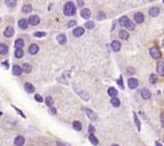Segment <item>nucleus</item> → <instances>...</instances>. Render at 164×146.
<instances>
[{"instance_id": "20", "label": "nucleus", "mask_w": 164, "mask_h": 146, "mask_svg": "<svg viewBox=\"0 0 164 146\" xmlns=\"http://www.w3.org/2000/svg\"><path fill=\"white\" fill-rule=\"evenodd\" d=\"M56 39H57V41H58V43H59L60 45H64V44L67 43V36H66L65 34H63V33L57 35Z\"/></svg>"}, {"instance_id": "12", "label": "nucleus", "mask_w": 164, "mask_h": 146, "mask_svg": "<svg viewBox=\"0 0 164 146\" xmlns=\"http://www.w3.org/2000/svg\"><path fill=\"white\" fill-rule=\"evenodd\" d=\"M84 33H85V30H84V28H82V27H78V28L74 29V31H73V35L76 37L82 36Z\"/></svg>"}, {"instance_id": "7", "label": "nucleus", "mask_w": 164, "mask_h": 146, "mask_svg": "<svg viewBox=\"0 0 164 146\" xmlns=\"http://www.w3.org/2000/svg\"><path fill=\"white\" fill-rule=\"evenodd\" d=\"M111 48L113 49V51L118 52V51H120V49L122 48V44L119 42L118 40H114L113 42L111 43Z\"/></svg>"}, {"instance_id": "29", "label": "nucleus", "mask_w": 164, "mask_h": 146, "mask_svg": "<svg viewBox=\"0 0 164 146\" xmlns=\"http://www.w3.org/2000/svg\"><path fill=\"white\" fill-rule=\"evenodd\" d=\"M72 126L76 131H81L82 130V123L78 121H74L72 123Z\"/></svg>"}, {"instance_id": "28", "label": "nucleus", "mask_w": 164, "mask_h": 146, "mask_svg": "<svg viewBox=\"0 0 164 146\" xmlns=\"http://www.w3.org/2000/svg\"><path fill=\"white\" fill-rule=\"evenodd\" d=\"M22 68H23V71L25 73H30L32 70V67H31L30 64H27V63H25L24 65H23Z\"/></svg>"}, {"instance_id": "33", "label": "nucleus", "mask_w": 164, "mask_h": 146, "mask_svg": "<svg viewBox=\"0 0 164 146\" xmlns=\"http://www.w3.org/2000/svg\"><path fill=\"white\" fill-rule=\"evenodd\" d=\"M5 3L10 8H13L16 6V0H5Z\"/></svg>"}, {"instance_id": "5", "label": "nucleus", "mask_w": 164, "mask_h": 146, "mask_svg": "<svg viewBox=\"0 0 164 146\" xmlns=\"http://www.w3.org/2000/svg\"><path fill=\"white\" fill-rule=\"evenodd\" d=\"M138 85H139V81L137 79H135V78H130V79H128V86H129L130 89H135V88H137Z\"/></svg>"}, {"instance_id": "54", "label": "nucleus", "mask_w": 164, "mask_h": 146, "mask_svg": "<svg viewBox=\"0 0 164 146\" xmlns=\"http://www.w3.org/2000/svg\"><path fill=\"white\" fill-rule=\"evenodd\" d=\"M163 141H164V138H163Z\"/></svg>"}, {"instance_id": "41", "label": "nucleus", "mask_w": 164, "mask_h": 146, "mask_svg": "<svg viewBox=\"0 0 164 146\" xmlns=\"http://www.w3.org/2000/svg\"><path fill=\"white\" fill-rule=\"evenodd\" d=\"M34 99H35V101L38 102V103H43V102H44V99H43V97L40 94H35Z\"/></svg>"}, {"instance_id": "32", "label": "nucleus", "mask_w": 164, "mask_h": 146, "mask_svg": "<svg viewBox=\"0 0 164 146\" xmlns=\"http://www.w3.org/2000/svg\"><path fill=\"white\" fill-rule=\"evenodd\" d=\"M14 55H15V57H16V58L20 59V58H22V57L24 56V51L22 50V49H16Z\"/></svg>"}, {"instance_id": "14", "label": "nucleus", "mask_w": 164, "mask_h": 146, "mask_svg": "<svg viewBox=\"0 0 164 146\" xmlns=\"http://www.w3.org/2000/svg\"><path fill=\"white\" fill-rule=\"evenodd\" d=\"M149 15H151L152 17H158L159 15V9L157 7H153L149 10Z\"/></svg>"}, {"instance_id": "44", "label": "nucleus", "mask_w": 164, "mask_h": 146, "mask_svg": "<svg viewBox=\"0 0 164 146\" xmlns=\"http://www.w3.org/2000/svg\"><path fill=\"white\" fill-rule=\"evenodd\" d=\"M76 21L75 20H71V21H69L68 22V24H67V27L68 28H72V27H74V26H76Z\"/></svg>"}, {"instance_id": "6", "label": "nucleus", "mask_w": 164, "mask_h": 146, "mask_svg": "<svg viewBox=\"0 0 164 146\" xmlns=\"http://www.w3.org/2000/svg\"><path fill=\"white\" fill-rule=\"evenodd\" d=\"M29 23L31 26H37L40 23V18L38 15H31V17L29 18Z\"/></svg>"}, {"instance_id": "56", "label": "nucleus", "mask_w": 164, "mask_h": 146, "mask_svg": "<svg viewBox=\"0 0 164 146\" xmlns=\"http://www.w3.org/2000/svg\"><path fill=\"white\" fill-rule=\"evenodd\" d=\"M163 62H164V59H163Z\"/></svg>"}, {"instance_id": "39", "label": "nucleus", "mask_w": 164, "mask_h": 146, "mask_svg": "<svg viewBox=\"0 0 164 146\" xmlns=\"http://www.w3.org/2000/svg\"><path fill=\"white\" fill-rule=\"evenodd\" d=\"M105 13L103 12H99L97 14V19L98 20H103V19H105Z\"/></svg>"}, {"instance_id": "42", "label": "nucleus", "mask_w": 164, "mask_h": 146, "mask_svg": "<svg viewBox=\"0 0 164 146\" xmlns=\"http://www.w3.org/2000/svg\"><path fill=\"white\" fill-rule=\"evenodd\" d=\"M12 107H13V109L15 110V111H16V112H17V113H18L19 115L21 116V117H22V118H24V119H26V116H25L24 114H23V112H22V111H21V110H20V109H18V108H17V107H16V106H14V105H12Z\"/></svg>"}, {"instance_id": "19", "label": "nucleus", "mask_w": 164, "mask_h": 146, "mask_svg": "<svg viewBox=\"0 0 164 146\" xmlns=\"http://www.w3.org/2000/svg\"><path fill=\"white\" fill-rule=\"evenodd\" d=\"M14 34V30L12 27H7V29L4 31V36L12 37Z\"/></svg>"}, {"instance_id": "2", "label": "nucleus", "mask_w": 164, "mask_h": 146, "mask_svg": "<svg viewBox=\"0 0 164 146\" xmlns=\"http://www.w3.org/2000/svg\"><path fill=\"white\" fill-rule=\"evenodd\" d=\"M150 55L155 60H158V59L161 58V52H160L159 49L156 46H154L150 49Z\"/></svg>"}, {"instance_id": "22", "label": "nucleus", "mask_w": 164, "mask_h": 146, "mask_svg": "<svg viewBox=\"0 0 164 146\" xmlns=\"http://www.w3.org/2000/svg\"><path fill=\"white\" fill-rule=\"evenodd\" d=\"M8 51H9V47L6 44H1L0 45V53H1V55L7 54Z\"/></svg>"}, {"instance_id": "8", "label": "nucleus", "mask_w": 164, "mask_h": 146, "mask_svg": "<svg viewBox=\"0 0 164 146\" xmlns=\"http://www.w3.org/2000/svg\"><path fill=\"white\" fill-rule=\"evenodd\" d=\"M157 71L159 76L164 77V62H158L157 66Z\"/></svg>"}, {"instance_id": "50", "label": "nucleus", "mask_w": 164, "mask_h": 146, "mask_svg": "<svg viewBox=\"0 0 164 146\" xmlns=\"http://www.w3.org/2000/svg\"><path fill=\"white\" fill-rule=\"evenodd\" d=\"M155 145H156V146H163L162 144H160L158 141H155Z\"/></svg>"}, {"instance_id": "31", "label": "nucleus", "mask_w": 164, "mask_h": 146, "mask_svg": "<svg viewBox=\"0 0 164 146\" xmlns=\"http://www.w3.org/2000/svg\"><path fill=\"white\" fill-rule=\"evenodd\" d=\"M111 104H112L114 107H119V106L121 105V102H120V100H119L118 98L113 97L111 99Z\"/></svg>"}, {"instance_id": "30", "label": "nucleus", "mask_w": 164, "mask_h": 146, "mask_svg": "<svg viewBox=\"0 0 164 146\" xmlns=\"http://www.w3.org/2000/svg\"><path fill=\"white\" fill-rule=\"evenodd\" d=\"M53 104H54V101H53L52 97L48 96V97L46 98V105H47L48 107H52Z\"/></svg>"}, {"instance_id": "3", "label": "nucleus", "mask_w": 164, "mask_h": 146, "mask_svg": "<svg viewBox=\"0 0 164 146\" xmlns=\"http://www.w3.org/2000/svg\"><path fill=\"white\" fill-rule=\"evenodd\" d=\"M83 110L85 112V114L87 115V117L89 118L90 121H92V122H96V121H97V119H98L97 114H96L93 110L89 109V108H83Z\"/></svg>"}, {"instance_id": "18", "label": "nucleus", "mask_w": 164, "mask_h": 146, "mask_svg": "<svg viewBox=\"0 0 164 146\" xmlns=\"http://www.w3.org/2000/svg\"><path fill=\"white\" fill-rule=\"evenodd\" d=\"M22 71H23V68L19 67V66H13L12 67V74L15 75V76H20L22 74Z\"/></svg>"}, {"instance_id": "34", "label": "nucleus", "mask_w": 164, "mask_h": 146, "mask_svg": "<svg viewBox=\"0 0 164 146\" xmlns=\"http://www.w3.org/2000/svg\"><path fill=\"white\" fill-rule=\"evenodd\" d=\"M31 11H32V7L31 5H25L22 8V12H25V13H30Z\"/></svg>"}, {"instance_id": "24", "label": "nucleus", "mask_w": 164, "mask_h": 146, "mask_svg": "<svg viewBox=\"0 0 164 146\" xmlns=\"http://www.w3.org/2000/svg\"><path fill=\"white\" fill-rule=\"evenodd\" d=\"M129 20H130V19L128 18L127 16H122V17H121L120 20H119V23H120V25H121L122 27H125Z\"/></svg>"}, {"instance_id": "11", "label": "nucleus", "mask_w": 164, "mask_h": 146, "mask_svg": "<svg viewBox=\"0 0 164 146\" xmlns=\"http://www.w3.org/2000/svg\"><path fill=\"white\" fill-rule=\"evenodd\" d=\"M24 88L25 91L27 92V93H33V92L35 91V87L31 85V83H25Z\"/></svg>"}, {"instance_id": "53", "label": "nucleus", "mask_w": 164, "mask_h": 146, "mask_svg": "<svg viewBox=\"0 0 164 146\" xmlns=\"http://www.w3.org/2000/svg\"><path fill=\"white\" fill-rule=\"evenodd\" d=\"M111 146H119V145H118V144H112Z\"/></svg>"}, {"instance_id": "15", "label": "nucleus", "mask_w": 164, "mask_h": 146, "mask_svg": "<svg viewBox=\"0 0 164 146\" xmlns=\"http://www.w3.org/2000/svg\"><path fill=\"white\" fill-rule=\"evenodd\" d=\"M140 95H141V97L142 99H144V100H149L150 98H151V92L149 91L147 88H143L141 92H140Z\"/></svg>"}, {"instance_id": "9", "label": "nucleus", "mask_w": 164, "mask_h": 146, "mask_svg": "<svg viewBox=\"0 0 164 146\" xmlns=\"http://www.w3.org/2000/svg\"><path fill=\"white\" fill-rule=\"evenodd\" d=\"M18 26L20 29L26 30V29H28V27H29V21L25 18L20 19V20L18 21Z\"/></svg>"}, {"instance_id": "17", "label": "nucleus", "mask_w": 164, "mask_h": 146, "mask_svg": "<svg viewBox=\"0 0 164 146\" xmlns=\"http://www.w3.org/2000/svg\"><path fill=\"white\" fill-rule=\"evenodd\" d=\"M133 116H134V122H135V124H136V127L138 129V131L140 132V128H141V123H140V120H139V117H138L136 112H133Z\"/></svg>"}, {"instance_id": "26", "label": "nucleus", "mask_w": 164, "mask_h": 146, "mask_svg": "<svg viewBox=\"0 0 164 146\" xmlns=\"http://www.w3.org/2000/svg\"><path fill=\"white\" fill-rule=\"evenodd\" d=\"M158 81V77L157 74H151V76H150V78H149V82H150V84H152V85H155V84H157Z\"/></svg>"}, {"instance_id": "16", "label": "nucleus", "mask_w": 164, "mask_h": 146, "mask_svg": "<svg viewBox=\"0 0 164 146\" xmlns=\"http://www.w3.org/2000/svg\"><path fill=\"white\" fill-rule=\"evenodd\" d=\"M25 143V138L22 136H18L14 140V144L15 146H23Z\"/></svg>"}, {"instance_id": "48", "label": "nucleus", "mask_w": 164, "mask_h": 146, "mask_svg": "<svg viewBox=\"0 0 164 146\" xmlns=\"http://www.w3.org/2000/svg\"><path fill=\"white\" fill-rule=\"evenodd\" d=\"M1 66H2V67H6V69H8V68H9V63H8V61H6V62H3V63H2V64H1Z\"/></svg>"}, {"instance_id": "38", "label": "nucleus", "mask_w": 164, "mask_h": 146, "mask_svg": "<svg viewBox=\"0 0 164 146\" xmlns=\"http://www.w3.org/2000/svg\"><path fill=\"white\" fill-rule=\"evenodd\" d=\"M85 27L86 29H88V30H91V29H93L95 27V24L92 21H88V22L85 23Z\"/></svg>"}, {"instance_id": "27", "label": "nucleus", "mask_w": 164, "mask_h": 146, "mask_svg": "<svg viewBox=\"0 0 164 146\" xmlns=\"http://www.w3.org/2000/svg\"><path fill=\"white\" fill-rule=\"evenodd\" d=\"M107 93L111 97H116L118 95V90L116 88H114V87H109L108 90H107Z\"/></svg>"}, {"instance_id": "46", "label": "nucleus", "mask_w": 164, "mask_h": 146, "mask_svg": "<svg viewBox=\"0 0 164 146\" xmlns=\"http://www.w3.org/2000/svg\"><path fill=\"white\" fill-rule=\"evenodd\" d=\"M49 113H50L51 115H55V114L57 113V111H56V109H55L54 107H49Z\"/></svg>"}, {"instance_id": "45", "label": "nucleus", "mask_w": 164, "mask_h": 146, "mask_svg": "<svg viewBox=\"0 0 164 146\" xmlns=\"http://www.w3.org/2000/svg\"><path fill=\"white\" fill-rule=\"evenodd\" d=\"M56 144L58 146H71L70 144H68L67 142H63V141H57Z\"/></svg>"}, {"instance_id": "25", "label": "nucleus", "mask_w": 164, "mask_h": 146, "mask_svg": "<svg viewBox=\"0 0 164 146\" xmlns=\"http://www.w3.org/2000/svg\"><path fill=\"white\" fill-rule=\"evenodd\" d=\"M14 47L15 49H22L24 47V41L23 39H17L14 43Z\"/></svg>"}, {"instance_id": "4", "label": "nucleus", "mask_w": 164, "mask_h": 146, "mask_svg": "<svg viewBox=\"0 0 164 146\" xmlns=\"http://www.w3.org/2000/svg\"><path fill=\"white\" fill-rule=\"evenodd\" d=\"M134 20L138 24L143 23V21H144V15H143V13H141V12H136L135 15H134Z\"/></svg>"}, {"instance_id": "23", "label": "nucleus", "mask_w": 164, "mask_h": 146, "mask_svg": "<svg viewBox=\"0 0 164 146\" xmlns=\"http://www.w3.org/2000/svg\"><path fill=\"white\" fill-rule=\"evenodd\" d=\"M88 139H89V141L91 142V144H93L94 146H97L98 144H99V140H98L97 138L94 136V134H90V135H89Z\"/></svg>"}, {"instance_id": "55", "label": "nucleus", "mask_w": 164, "mask_h": 146, "mask_svg": "<svg viewBox=\"0 0 164 146\" xmlns=\"http://www.w3.org/2000/svg\"><path fill=\"white\" fill-rule=\"evenodd\" d=\"M163 3H164V0H163Z\"/></svg>"}, {"instance_id": "13", "label": "nucleus", "mask_w": 164, "mask_h": 146, "mask_svg": "<svg viewBox=\"0 0 164 146\" xmlns=\"http://www.w3.org/2000/svg\"><path fill=\"white\" fill-rule=\"evenodd\" d=\"M80 14L84 19H88L91 16V12H90V11L88 9H83L81 11V12H80Z\"/></svg>"}, {"instance_id": "35", "label": "nucleus", "mask_w": 164, "mask_h": 146, "mask_svg": "<svg viewBox=\"0 0 164 146\" xmlns=\"http://www.w3.org/2000/svg\"><path fill=\"white\" fill-rule=\"evenodd\" d=\"M116 82H117L118 85L120 86V88L122 89V90H124V85H123V79H122V76H120V78L117 80Z\"/></svg>"}, {"instance_id": "52", "label": "nucleus", "mask_w": 164, "mask_h": 146, "mask_svg": "<svg viewBox=\"0 0 164 146\" xmlns=\"http://www.w3.org/2000/svg\"><path fill=\"white\" fill-rule=\"evenodd\" d=\"M162 48L164 49V39L162 40Z\"/></svg>"}, {"instance_id": "43", "label": "nucleus", "mask_w": 164, "mask_h": 146, "mask_svg": "<svg viewBox=\"0 0 164 146\" xmlns=\"http://www.w3.org/2000/svg\"><path fill=\"white\" fill-rule=\"evenodd\" d=\"M95 128H94V126L92 125V124H90L89 126H88V132H89V134H94L95 133Z\"/></svg>"}, {"instance_id": "51", "label": "nucleus", "mask_w": 164, "mask_h": 146, "mask_svg": "<svg viewBox=\"0 0 164 146\" xmlns=\"http://www.w3.org/2000/svg\"><path fill=\"white\" fill-rule=\"evenodd\" d=\"M161 122L164 123V112L162 113V114H161Z\"/></svg>"}, {"instance_id": "36", "label": "nucleus", "mask_w": 164, "mask_h": 146, "mask_svg": "<svg viewBox=\"0 0 164 146\" xmlns=\"http://www.w3.org/2000/svg\"><path fill=\"white\" fill-rule=\"evenodd\" d=\"M77 93H79L80 96L83 98V100H85V101H88V99H89V97H88V95L85 93V91H78V89H77Z\"/></svg>"}, {"instance_id": "21", "label": "nucleus", "mask_w": 164, "mask_h": 146, "mask_svg": "<svg viewBox=\"0 0 164 146\" xmlns=\"http://www.w3.org/2000/svg\"><path fill=\"white\" fill-rule=\"evenodd\" d=\"M119 37L122 39V40H127L128 38H129V33H128L126 31H124V30H122V31H120L119 32Z\"/></svg>"}, {"instance_id": "49", "label": "nucleus", "mask_w": 164, "mask_h": 146, "mask_svg": "<svg viewBox=\"0 0 164 146\" xmlns=\"http://www.w3.org/2000/svg\"><path fill=\"white\" fill-rule=\"evenodd\" d=\"M127 72L131 73V74H134V73H135V70H134L132 67H129V68L127 69Z\"/></svg>"}, {"instance_id": "47", "label": "nucleus", "mask_w": 164, "mask_h": 146, "mask_svg": "<svg viewBox=\"0 0 164 146\" xmlns=\"http://www.w3.org/2000/svg\"><path fill=\"white\" fill-rule=\"evenodd\" d=\"M77 4H78V7L82 8V7H84V1L83 0H77Z\"/></svg>"}, {"instance_id": "37", "label": "nucleus", "mask_w": 164, "mask_h": 146, "mask_svg": "<svg viewBox=\"0 0 164 146\" xmlns=\"http://www.w3.org/2000/svg\"><path fill=\"white\" fill-rule=\"evenodd\" d=\"M125 28H127L129 31H134V30H135V24H134L131 20H129L128 23L126 24V26H125Z\"/></svg>"}, {"instance_id": "1", "label": "nucleus", "mask_w": 164, "mask_h": 146, "mask_svg": "<svg viewBox=\"0 0 164 146\" xmlns=\"http://www.w3.org/2000/svg\"><path fill=\"white\" fill-rule=\"evenodd\" d=\"M76 12V7L72 2H67L64 7V13L67 16H72Z\"/></svg>"}, {"instance_id": "40", "label": "nucleus", "mask_w": 164, "mask_h": 146, "mask_svg": "<svg viewBox=\"0 0 164 146\" xmlns=\"http://www.w3.org/2000/svg\"><path fill=\"white\" fill-rule=\"evenodd\" d=\"M47 35V33L46 32H42V31H36V32H34V36L35 37H38V38H41V37H44Z\"/></svg>"}, {"instance_id": "10", "label": "nucleus", "mask_w": 164, "mask_h": 146, "mask_svg": "<svg viewBox=\"0 0 164 146\" xmlns=\"http://www.w3.org/2000/svg\"><path fill=\"white\" fill-rule=\"evenodd\" d=\"M39 51V47L37 44H31V46L29 47V52L31 55H35Z\"/></svg>"}]
</instances>
